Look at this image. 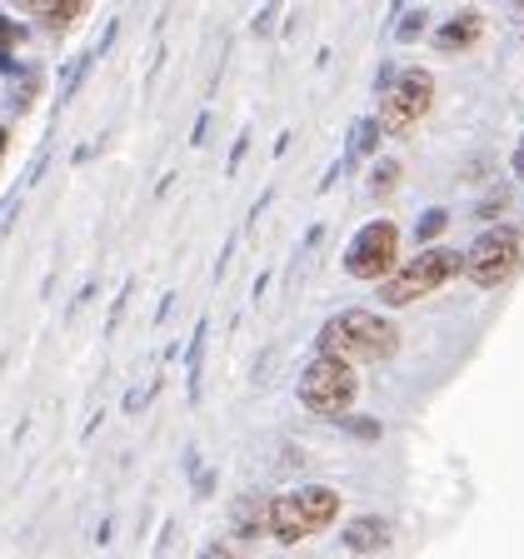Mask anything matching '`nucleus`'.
<instances>
[{"mask_svg":"<svg viewBox=\"0 0 524 559\" xmlns=\"http://www.w3.org/2000/svg\"><path fill=\"white\" fill-rule=\"evenodd\" d=\"M395 255H400V230L390 221H374L355 235V245H349V255H345V270L355 280H384L390 265H395Z\"/></svg>","mask_w":524,"mask_h":559,"instance_id":"obj_7","label":"nucleus"},{"mask_svg":"<svg viewBox=\"0 0 524 559\" xmlns=\"http://www.w3.org/2000/svg\"><path fill=\"white\" fill-rule=\"evenodd\" d=\"M434 105V81L425 75V70H405V75H395V81L384 85L380 95V126L390 130V135H409V130L425 120V110Z\"/></svg>","mask_w":524,"mask_h":559,"instance_id":"obj_4","label":"nucleus"},{"mask_svg":"<svg viewBox=\"0 0 524 559\" xmlns=\"http://www.w3.org/2000/svg\"><path fill=\"white\" fill-rule=\"evenodd\" d=\"M355 390H360L355 370L340 360H325V355L300 374V400L314 409V415H345V409L355 405Z\"/></svg>","mask_w":524,"mask_h":559,"instance_id":"obj_6","label":"nucleus"},{"mask_svg":"<svg viewBox=\"0 0 524 559\" xmlns=\"http://www.w3.org/2000/svg\"><path fill=\"white\" fill-rule=\"evenodd\" d=\"M514 170L524 175V140H520V151H514Z\"/></svg>","mask_w":524,"mask_h":559,"instance_id":"obj_13","label":"nucleus"},{"mask_svg":"<svg viewBox=\"0 0 524 559\" xmlns=\"http://www.w3.org/2000/svg\"><path fill=\"white\" fill-rule=\"evenodd\" d=\"M520 255H524V235L520 230H510V225L485 230L465 250V275L475 280V285H504V280L514 275V265H520Z\"/></svg>","mask_w":524,"mask_h":559,"instance_id":"obj_5","label":"nucleus"},{"mask_svg":"<svg viewBox=\"0 0 524 559\" xmlns=\"http://www.w3.org/2000/svg\"><path fill=\"white\" fill-rule=\"evenodd\" d=\"M320 355L325 360H340V365H355L360 360H384V355H395V345H400V335H395V325L390 320H380V314H370V310H345V314H335L325 330H320Z\"/></svg>","mask_w":524,"mask_h":559,"instance_id":"obj_1","label":"nucleus"},{"mask_svg":"<svg viewBox=\"0 0 524 559\" xmlns=\"http://www.w3.org/2000/svg\"><path fill=\"white\" fill-rule=\"evenodd\" d=\"M454 270H465V260H460V250H419L415 260H409L405 270H395V275L380 285V295L390 305H409L419 300V295L440 290L444 280L454 275Z\"/></svg>","mask_w":524,"mask_h":559,"instance_id":"obj_3","label":"nucleus"},{"mask_svg":"<svg viewBox=\"0 0 524 559\" xmlns=\"http://www.w3.org/2000/svg\"><path fill=\"white\" fill-rule=\"evenodd\" d=\"M345 545L355 549V555H370V549H384L390 545V524L374 520V514H365V520H355L345 530Z\"/></svg>","mask_w":524,"mask_h":559,"instance_id":"obj_8","label":"nucleus"},{"mask_svg":"<svg viewBox=\"0 0 524 559\" xmlns=\"http://www.w3.org/2000/svg\"><path fill=\"white\" fill-rule=\"evenodd\" d=\"M479 31H485V21H479L475 11H469V15H454V21L440 25V50H465V46H475Z\"/></svg>","mask_w":524,"mask_h":559,"instance_id":"obj_9","label":"nucleus"},{"mask_svg":"<svg viewBox=\"0 0 524 559\" xmlns=\"http://www.w3.org/2000/svg\"><path fill=\"white\" fill-rule=\"evenodd\" d=\"M340 514V495L330 485H305L295 495H279L275 500V514H270V535L295 545L305 535H320L325 524H335Z\"/></svg>","mask_w":524,"mask_h":559,"instance_id":"obj_2","label":"nucleus"},{"mask_svg":"<svg viewBox=\"0 0 524 559\" xmlns=\"http://www.w3.org/2000/svg\"><path fill=\"white\" fill-rule=\"evenodd\" d=\"M31 15L35 21H46L50 31H66L70 21H81L85 5L81 0H31Z\"/></svg>","mask_w":524,"mask_h":559,"instance_id":"obj_10","label":"nucleus"},{"mask_svg":"<svg viewBox=\"0 0 524 559\" xmlns=\"http://www.w3.org/2000/svg\"><path fill=\"white\" fill-rule=\"evenodd\" d=\"M270 514H275V500H245L235 510V524H240V535H265Z\"/></svg>","mask_w":524,"mask_h":559,"instance_id":"obj_11","label":"nucleus"},{"mask_svg":"<svg viewBox=\"0 0 524 559\" xmlns=\"http://www.w3.org/2000/svg\"><path fill=\"white\" fill-rule=\"evenodd\" d=\"M200 559H250V555H245L240 545H230V539H221V545H210Z\"/></svg>","mask_w":524,"mask_h":559,"instance_id":"obj_12","label":"nucleus"}]
</instances>
